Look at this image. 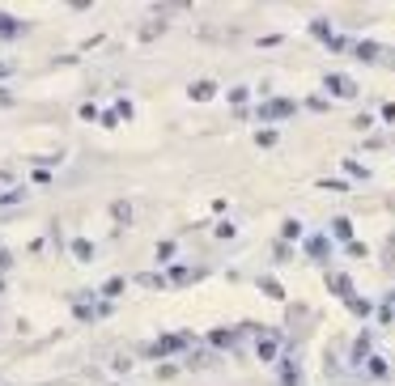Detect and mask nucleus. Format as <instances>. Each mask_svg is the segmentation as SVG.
Returning a JSON list of instances; mask_svg holds the SVG:
<instances>
[{
  "mask_svg": "<svg viewBox=\"0 0 395 386\" xmlns=\"http://www.w3.org/2000/svg\"><path fill=\"white\" fill-rule=\"evenodd\" d=\"M328 85H332L336 93H349V98L357 93V85H353V81H345V76H328Z\"/></svg>",
  "mask_w": 395,
  "mask_h": 386,
  "instance_id": "f257e3e1",
  "label": "nucleus"
},
{
  "mask_svg": "<svg viewBox=\"0 0 395 386\" xmlns=\"http://www.w3.org/2000/svg\"><path fill=\"white\" fill-rule=\"evenodd\" d=\"M0 30H4V38H17V30H21V21H13V17H0Z\"/></svg>",
  "mask_w": 395,
  "mask_h": 386,
  "instance_id": "f03ea898",
  "label": "nucleus"
},
{
  "mask_svg": "<svg viewBox=\"0 0 395 386\" xmlns=\"http://www.w3.org/2000/svg\"><path fill=\"white\" fill-rule=\"evenodd\" d=\"M208 93H213V85H208V81H204V85H191V98H208Z\"/></svg>",
  "mask_w": 395,
  "mask_h": 386,
  "instance_id": "7ed1b4c3",
  "label": "nucleus"
}]
</instances>
